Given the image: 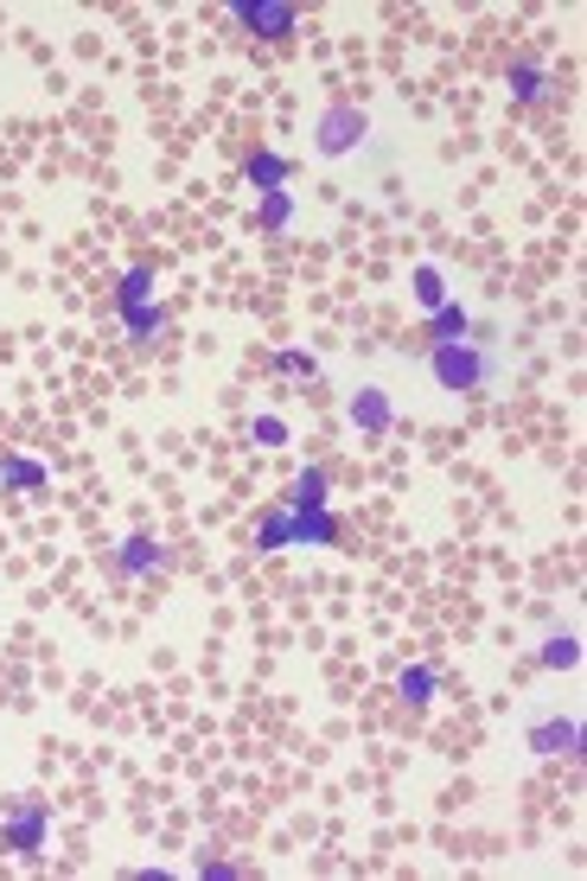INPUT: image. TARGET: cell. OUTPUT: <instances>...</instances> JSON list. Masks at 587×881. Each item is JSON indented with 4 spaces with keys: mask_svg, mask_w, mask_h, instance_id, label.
Here are the masks:
<instances>
[{
    "mask_svg": "<svg viewBox=\"0 0 587 881\" xmlns=\"http://www.w3.org/2000/svg\"><path fill=\"white\" fill-rule=\"evenodd\" d=\"M287 544H338V518L332 505H287V512H269L262 530H255V549L275 556Z\"/></svg>",
    "mask_w": 587,
    "mask_h": 881,
    "instance_id": "1",
    "label": "cell"
},
{
    "mask_svg": "<svg viewBox=\"0 0 587 881\" xmlns=\"http://www.w3.org/2000/svg\"><path fill=\"white\" fill-rule=\"evenodd\" d=\"M428 377L441 389H454V396H473V389L498 384V358H492V352H473L466 338H454V345H428Z\"/></svg>",
    "mask_w": 587,
    "mask_h": 881,
    "instance_id": "2",
    "label": "cell"
},
{
    "mask_svg": "<svg viewBox=\"0 0 587 881\" xmlns=\"http://www.w3.org/2000/svg\"><path fill=\"white\" fill-rule=\"evenodd\" d=\"M115 313H122L128 338H160V333H166V313H160V301H153V269H148V262L122 269V287H115Z\"/></svg>",
    "mask_w": 587,
    "mask_h": 881,
    "instance_id": "3",
    "label": "cell"
},
{
    "mask_svg": "<svg viewBox=\"0 0 587 881\" xmlns=\"http://www.w3.org/2000/svg\"><path fill=\"white\" fill-rule=\"evenodd\" d=\"M230 20L243 32H255V39L281 45V39L301 32V7H287V0H230Z\"/></svg>",
    "mask_w": 587,
    "mask_h": 881,
    "instance_id": "4",
    "label": "cell"
},
{
    "mask_svg": "<svg viewBox=\"0 0 587 881\" xmlns=\"http://www.w3.org/2000/svg\"><path fill=\"white\" fill-rule=\"evenodd\" d=\"M45 830H51V804L45 799H13L0 811V843L20 855H39L45 850Z\"/></svg>",
    "mask_w": 587,
    "mask_h": 881,
    "instance_id": "5",
    "label": "cell"
},
{
    "mask_svg": "<svg viewBox=\"0 0 587 881\" xmlns=\"http://www.w3.org/2000/svg\"><path fill=\"white\" fill-rule=\"evenodd\" d=\"M313 134H320V154L338 160V154H352L357 141L371 134V115H364V109H352V103H332V109H320Z\"/></svg>",
    "mask_w": 587,
    "mask_h": 881,
    "instance_id": "6",
    "label": "cell"
},
{
    "mask_svg": "<svg viewBox=\"0 0 587 881\" xmlns=\"http://www.w3.org/2000/svg\"><path fill=\"white\" fill-rule=\"evenodd\" d=\"M524 741H530V753H543V760H575L581 753V722L575 716H549V722H530L524 728Z\"/></svg>",
    "mask_w": 587,
    "mask_h": 881,
    "instance_id": "7",
    "label": "cell"
},
{
    "mask_svg": "<svg viewBox=\"0 0 587 881\" xmlns=\"http://www.w3.org/2000/svg\"><path fill=\"white\" fill-rule=\"evenodd\" d=\"M243 180H250L255 192H281V185L294 180V160H287V154H269V148H255V154L243 160Z\"/></svg>",
    "mask_w": 587,
    "mask_h": 881,
    "instance_id": "8",
    "label": "cell"
},
{
    "mask_svg": "<svg viewBox=\"0 0 587 881\" xmlns=\"http://www.w3.org/2000/svg\"><path fill=\"white\" fill-rule=\"evenodd\" d=\"M115 569H122V575H153V569H166V549L153 544V537H122Z\"/></svg>",
    "mask_w": 587,
    "mask_h": 881,
    "instance_id": "9",
    "label": "cell"
},
{
    "mask_svg": "<svg viewBox=\"0 0 587 881\" xmlns=\"http://www.w3.org/2000/svg\"><path fill=\"white\" fill-rule=\"evenodd\" d=\"M352 422L364 428V435H389L396 409H389V396H383V389H357V396H352Z\"/></svg>",
    "mask_w": 587,
    "mask_h": 881,
    "instance_id": "10",
    "label": "cell"
},
{
    "mask_svg": "<svg viewBox=\"0 0 587 881\" xmlns=\"http://www.w3.org/2000/svg\"><path fill=\"white\" fill-rule=\"evenodd\" d=\"M294 224V192L281 185V192H262V205H255V236H281Z\"/></svg>",
    "mask_w": 587,
    "mask_h": 881,
    "instance_id": "11",
    "label": "cell"
},
{
    "mask_svg": "<svg viewBox=\"0 0 587 881\" xmlns=\"http://www.w3.org/2000/svg\"><path fill=\"white\" fill-rule=\"evenodd\" d=\"M434 690H441V665H403V677H396V697L403 702H434Z\"/></svg>",
    "mask_w": 587,
    "mask_h": 881,
    "instance_id": "12",
    "label": "cell"
},
{
    "mask_svg": "<svg viewBox=\"0 0 587 881\" xmlns=\"http://www.w3.org/2000/svg\"><path fill=\"white\" fill-rule=\"evenodd\" d=\"M0 479L20 486V493H39V486L51 479V467L45 460H26V454H0Z\"/></svg>",
    "mask_w": 587,
    "mask_h": 881,
    "instance_id": "13",
    "label": "cell"
},
{
    "mask_svg": "<svg viewBox=\"0 0 587 881\" xmlns=\"http://www.w3.org/2000/svg\"><path fill=\"white\" fill-rule=\"evenodd\" d=\"M466 333H473V313L454 307V301L428 313V338H434V345H454V338H466Z\"/></svg>",
    "mask_w": 587,
    "mask_h": 881,
    "instance_id": "14",
    "label": "cell"
},
{
    "mask_svg": "<svg viewBox=\"0 0 587 881\" xmlns=\"http://www.w3.org/2000/svg\"><path fill=\"white\" fill-rule=\"evenodd\" d=\"M287 505H332L326 473H320V467H301V473H294V498H287Z\"/></svg>",
    "mask_w": 587,
    "mask_h": 881,
    "instance_id": "15",
    "label": "cell"
},
{
    "mask_svg": "<svg viewBox=\"0 0 587 881\" xmlns=\"http://www.w3.org/2000/svg\"><path fill=\"white\" fill-rule=\"evenodd\" d=\"M510 97H517V103H543V97H549L543 64H517V71H510Z\"/></svg>",
    "mask_w": 587,
    "mask_h": 881,
    "instance_id": "16",
    "label": "cell"
},
{
    "mask_svg": "<svg viewBox=\"0 0 587 881\" xmlns=\"http://www.w3.org/2000/svg\"><path fill=\"white\" fill-rule=\"evenodd\" d=\"M543 665H549V671H575V665H581V639H575V632H556V639L543 646Z\"/></svg>",
    "mask_w": 587,
    "mask_h": 881,
    "instance_id": "17",
    "label": "cell"
},
{
    "mask_svg": "<svg viewBox=\"0 0 587 881\" xmlns=\"http://www.w3.org/2000/svg\"><path fill=\"white\" fill-rule=\"evenodd\" d=\"M415 301H422V307H447V282H441V269H434V262H422V269H415Z\"/></svg>",
    "mask_w": 587,
    "mask_h": 881,
    "instance_id": "18",
    "label": "cell"
},
{
    "mask_svg": "<svg viewBox=\"0 0 587 881\" xmlns=\"http://www.w3.org/2000/svg\"><path fill=\"white\" fill-rule=\"evenodd\" d=\"M275 364L287 371V377H306V384H320V358H313V352H294V345H287V352H275Z\"/></svg>",
    "mask_w": 587,
    "mask_h": 881,
    "instance_id": "19",
    "label": "cell"
},
{
    "mask_svg": "<svg viewBox=\"0 0 587 881\" xmlns=\"http://www.w3.org/2000/svg\"><path fill=\"white\" fill-rule=\"evenodd\" d=\"M250 435L262 440V447H287V422H281V415H255Z\"/></svg>",
    "mask_w": 587,
    "mask_h": 881,
    "instance_id": "20",
    "label": "cell"
},
{
    "mask_svg": "<svg viewBox=\"0 0 587 881\" xmlns=\"http://www.w3.org/2000/svg\"><path fill=\"white\" fill-rule=\"evenodd\" d=\"M199 875H211V881H236L243 869H236V862H199Z\"/></svg>",
    "mask_w": 587,
    "mask_h": 881,
    "instance_id": "21",
    "label": "cell"
}]
</instances>
